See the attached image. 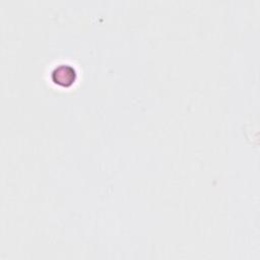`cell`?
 Masks as SVG:
<instances>
[{"label": "cell", "instance_id": "cell-1", "mask_svg": "<svg viewBox=\"0 0 260 260\" xmlns=\"http://www.w3.org/2000/svg\"><path fill=\"white\" fill-rule=\"evenodd\" d=\"M53 82L63 88H71L76 81V70L68 63H58L51 72Z\"/></svg>", "mask_w": 260, "mask_h": 260}]
</instances>
